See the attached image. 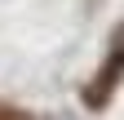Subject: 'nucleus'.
<instances>
[{
	"label": "nucleus",
	"instance_id": "obj_1",
	"mask_svg": "<svg viewBox=\"0 0 124 120\" xmlns=\"http://www.w3.org/2000/svg\"><path fill=\"white\" fill-rule=\"evenodd\" d=\"M0 120H31V116L18 111V107H0Z\"/></svg>",
	"mask_w": 124,
	"mask_h": 120
}]
</instances>
